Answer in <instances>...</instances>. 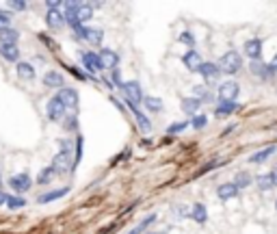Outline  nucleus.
<instances>
[{"label": "nucleus", "instance_id": "21", "mask_svg": "<svg viewBox=\"0 0 277 234\" xmlns=\"http://www.w3.org/2000/svg\"><path fill=\"white\" fill-rule=\"evenodd\" d=\"M180 106H182V110L186 115H197V110H200L202 102L197 100V98H184V100L180 102Z\"/></svg>", "mask_w": 277, "mask_h": 234}, {"label": "nucleus", "instance_id": "25", "mask_svg": "<svg viewBox=\"0 0 277 234\" xmlns=\"http://www.w3.org/2000/svg\"><path fill=\"white\" fill-rule=\"evenodd\" d=\"M275 146H268V148H262L260 152H256V154H252V162H264V160H268V156H273L275 154Z\"/></svg>", "mask_w": 277, "mask_h": 234}, {"label": "nucleus", "instance_id": "22", "mask_svg": "<svg viewBox=\"0 0 277 234\" xmlns=\"http://www.w3.org/2000/svg\"><path fill=\"white\" fill-rule=\"evenodd\" d=\"M16 70H18V76L22 78V80H32V78H35V68L26 61H20Z\"/></svg>", "mask_w": 277, "mask_h": 234}, {"label": "nucleus", "instance_id": "46", "mask_svg": "<svg viewBox=\"0 0 277 234\" xmlns=\"http://www.w3.org/2000/svg\"><path fill=\"white\" fill-rule=\"evenodd\" d=\"M271 70H273V72H277V54L273 56V61H271Z\"/></svg>", "mask_w": 277, "mask_h": 234}, {"label": "nucleus", "instance_id": "18", "mask_svg": "<svg viewBox=\"0 0 277 234\" xmlns=\"http://www.w3.org/2000/svg\"><path fill=\"white\" fill-rule=\"evenodd\" d=\"M128 108L134 113V120H136V124H138V128H141V132H150V130H152V124H150L148 117H145L141 110L134 106V104H128Z\"/></svg>", "mask_w": 277, "mask_h": 234}, {"label": "nucleus", "instance_id": "33", "mask_svg": "<svg viewBox=\"0 0 277 234\" xmlns=\"http://www.w3.org/2000/svg\"><path fill=\"white\" fill-rule=\"evenodd\" d=\"M63 128L68 130V132H74V130L78 128V120H76L74 113H70V115L63 117Z\"/></svg>", "mask_w": 277, "mask_h": 234}, {"label": "nucleus", "instance_id": "32", "mask_svg": "<svg viewBox=\"0 0 277 234\" xmlns=\"http://www.w3.org/2000/svg\"><path fill=\"white\" fill-rule=\"evenodd\" d=\"M154 221H156V214H148V217H145V219L141 221V224H138V226L134 228V230H130L128 234H143L145 230H148V226H150V224H154Z\"/></svg>", "mask_w": 277, "mask_h": 234}, {"label": "nucleus", "instance_id": "7", "mask_svg": "<svg viewBox=\"0 0 277 234\" xmlns=\"http://www.w3.org/2000/svg\"><path fill=\"white\" fill-rule=\"evenodd\" d=\"M98 58H100V65L102 70H117V63H120V56H117V52L108 50V48H102L100 52H98Z\"/></svg>", "mask_w": 277, "mask_h": 234}, {"label": "nucleus", "instance_id": "11", "mask_svg": "<svg viewBox=\"0 0 277 234\" xmlns=\"http://www.w3.org/2000/svg\"><path fill=\"white\" fill-rule=\"evenodd\" d=\"M238 191H240V188L236 186L234 182H223V184L216 188V198L223 200V202H228V200L236 198V195H238Z\"/></svg>", "mask_w": 277, "mask_h": 234}, {"label": "nucleus", "instance_id": "30", "mask_svg": "<svg viewBox=\"0 0 277 234\" xmlns=\"http://www.w3.org/2000/svg\"><path fill=\"white\" fill-rule=\"evenodd\" d=\"M4 204L11 208V210H18V208H22L26 206V200L24 198H20V195H6V200H4Z\"/></svg>", "mask_w": 277, "mask_h": 234}, {"label": "nucleus", "instance_id": "40", "mask_svg": "<svg viewBox=\"0 0 277 234\" xmlns=\"http://www.w3.org/2000/svg\"><path fill=\"white\" fill-rule=\"evenodd\" d=\"M9 9H13V11H24V9H26V2L13 0V2H9Z\"/></svg>", "mask_w": 277, "mask_h": 234}, {"label": "nucleus", "instance_id": "1", "mask_svg": "<svg viewBox=\"0 0 277 234\" xmlns=\"http://www.w3.org/2000/svg\"><path fill=\"white\" fill-rule=\"evenodd\" d=\"M58 154L54 156V160H52V169H54V174H70L72 169H74V141L70 139H61L58 141Z\"/></svg>", "mask_w": 277, "mask_h": 234}, {"label": "nucleus", "instance_id": "2", "mask_svg": "<svg viewBox=\"0 0 277 234\" xmlns=\"http://www.w3.org/2000/svg\"><path fill=\"white\" fill-rule=\"evenodd\" d=\"M216 68H219L221 74H236V72L242 70V56L236 50H230L219 58Z\"/></svg>", "mask_w": 277, "mask_h": 234}, {"label": "nucleus", "instance_id": "6", "mask_svg": "<svg viewBox=\"0 0 277 234\" xmlns=\"http://www.w3.org/2000/svg\"><path fill=\"white\" fill-rule=\"evenodd\" d=\"M30 184H32V180H30V176L26 174V172L16 174V176H11V178H9V186H11L18 195H22V193L28 191Z\"/></svg>", "mask_w": 277, "mask_h": 234}, {"label": "nucleus", "instance_id": "37", "mask_svg": "<svg viewBox=\"0 0 277 234\" xmlns=\"http://www.w3.org/2000/svg\"><path fill=\"white\" fill-rule=\"evenodd\" d=\"M206 124H208V117L206 115H193V120H190V126H193L195 130L206 128Z\"/></svg>", "mask_w": 277, "mask_h": 234}, {"label": "nucleus", "instance_id": "34", "mask_svg": "<svg viewBox=\"0 0 277 234\" xmlns=\"http://www.w3.org/2000/svg\"><path fill=\"white\" fill-rule=\"evenodd\" d=\"M80 160H82V136L78 134V139L74 141V167H76Z\"/></svg>", "mask_w": 277, "mask_h": 234}, {"label": "nucleus", "instance_id": "31", "mask_svg": "<svg viewBox=\"0 0 277 234\" xmlns=\"http://www.w3.org/2000/svg\"><path fill=\"white\" fill-rule=\"evenodd\" d=\"M87 42H91L94 46H100L102 44V39H104V32L100 28H87Z\"/></svg>", "mask_w": 277, "mask_h": 234}, {"label": "nucleus", "instance_id": "47", "mask_svg": "<svg viewBox=\"0 0 277 234\" xmlns=\"http://www.w3.org/2000/svg\"><path fill=\"white\" fill-rule=\"evenodd\" d=\"M0 186H2V178H0Z\"/></svg>", "mask_w": 277, "mask_h": 234}, {"label": "nucleus", "instance_id": "42", "mask_svg": "<svg viewBox=\"0 0 277 234\" xmlns=\"http://www.w3.org/2000/svg\"><path fill=\"white\" fill-rule=\"evenodd\" d=\"M176 214H178V217H188L190 210H188V208H184V206H178L176 208Z\"/></svg>", "mask_w": 277, "mask_h": 234}, {"label": "nucleus", "instance_id": "48", "mask_svg": "<svg viewBox=\"0 0 277 234\" xmlns=\"http://www.w3.org/2000/svg\"><path fill=\"white\" fill-rule=\"evenodd\" d=\"M275 208H277V200H275Z\"/></svg>", "mask_w": 277, "mask_h": 234}, {"label": "nucleus", "instance_id": "3", "mask_svg": "<svg viewBox=\"0 0 277 234\" xmlns=\"http://www.w3.org/2000/svg\"><path fill=\"white\" fill-rule=\"evenodd\" d=\"M56 98L61 100L63 108H65V110H70V113H74V110L78 108V91H76V89L63 87V89H58Z\"/></svg>", "mask_w": 277, "mask_h": 234}, {"label": "nucleus", "instance_id": "13", "mask_svg": "<svg viewBox=\"0 0 277 234\" xmlns=\"http://www.w3.org/2000/svg\"><path fill=\"white\" fill-rule=\"evenodd\" d=\"M182 63L186 65V70L197 72V70H200V65H202V56H200V52H197V50H188V52H184Z\"/></svg>", "mask_w": 277, "mask_h": 234}, {"label": "nucleus", "instance_id": "5", "mask_svg": "<svg viewBox=\"0 0 277 234\" xmlns=\"http://www.w3.org/2000/svg\"><path fill=\"white\" fill-rule=\"evenodd\" d=\"M238 94H240V84L236 80L221 82V87H219V100L221 102H236Z\"/></svg>", "mask_w": 277, "mask_h": 234}, {"label": "nucleus", "instance_id": "14", "mask_svg": "<svg viewBox=\"0 0 277 234\" xmlns=\"http://www.w3.org/2000/svg\"><path fill=\"white\" fill-rule=\"evenodd\" d=\"M68 193H70V186H63V188H54V191L42 193V195L37 198V204H50V202L63 198V195H68Z\"/></svg>", "mask_w": 277, "mask_h": 234}, {"label": "nucleus", "instance_id": "19", "mask_svg": "<svg viewBox=\"0 0 277 234\" xmlns=\"http://www.w3.org/2000/svg\"><path fill=\"white\" fill-rule=\"evenodd\" d=\"M193 221H197V224H206L208 221V210L204 204H193V208H190V214H188Z\"/></svg>", "mask_w": 277, "mask_h": 234}, {"label": "nucleus", "instance_id": "43", "mask_svg": "<svg viewBox=\"0 0 277 234\" xmlns=\"http://www.w3.org/2000/svg\"><path fill=\"white\" fill-rule=\"evenodd\" d=\"M110 102H113V104H115V106H117V108H120V110H126V108H124V106H122V102H120V100H117V98H113V96H110Z\"/></svg>", "mask_w": 277, "mask_h": 234}, {"label": "nucleus", "instance_id": "26", "mask_svg": "<svg viewBox=\"0 0 277 234\" xmlns=\"http://www.w3.org/2000/svg\"><path fill=\"white\" fill-rule=\"evenodd\" d=\"M54 178H56L54 169H52V167H44L42 172H39V176H37V184H42V186L44 184H50Z\"/></svg>", "mask_w": 277, "mask_h": 234}, {"label": "nucleus", "instance_id": "29", "mask_svg": "<svg viewBox=\"0 0 277 234\" xmlns=\"http://www.w3.org/2000/svg\"><path fill=\"white\" fill-rule=\"evenodd\" d=\"M256 184H258V188L260 191H271V188L275 186L273 184V178L268 174H262V176H258V178H256Z\"/></svg>", "mask_w": 277, "mask_h": 234}, {"label": "nucleus", "instance_id": "8", "mask_svg": "<svg viewBox=\"0 0 277 234\" xmlns=\"http://www.w3.org/2000/svg\"><path fill=\"white\" fill-rule=\"evenodd\" d=\"M46 113H48L50 122H63V117H65V108H63V104H61V100H58L56 96H54V98H50L48 106H46Z\"/></svg>", "mask_w": 277, "mask_h": 234}, {"label": "nucleus", "instance_id": "38", "mask_svg": "<svg viewBox=\"0 0 277 234\" xmlns=\"http://www.w3.org/2000/svg\"><path fill=\"white\" fill-rule=\"evenodd\" d=\"M11 28V16L6 11H0V32Z\"/></svg>", "mask_w": 277, "mask_h": 234}, {"label": "nucleus", "instance_id": "44", "mask_svg": "<svg viewBox=\"0 0 277 234\" xmlns=\"http://www.w3.org/2000/svg\"><path fill=\"white\" fill-rule=\"evenodd\" d=\"M268 176H271V178H273V184L277 186V165L273 167V172H271V174H268Z\"/></svg>", "mask_w": 277, "mask_h": 234}, {"label": "nucleus", "instance_id": "39", "mask_svg": "<svg viewBox=\"0 0 277 234\" xmlns=\"http://www.w3.org/2000/svg\"><path fill=\"white\" fill-rule=\"evenodd\" d=\"M65 68H68V72H70V74H72V76H76V78H78V80H87V76H84V74H82V72H80V70L72 68V65H65Z\"/></svg>", "mask_w": 277, "mask_h": 234}, {"label": "nucleus", "instance_id": "35", "mask_svg": "<svg viewBox=\"0 0 277 234\" xmlns=\"http://www.w3.org/2000/svg\"><path fill=\"white\" fill-rule=\"evenodd\" d=\"M234 184L238 186V188H245V186H249V184H252V176H249V174H245V172H240V174L234 178Z\"/></svg>", "mask_w": 277, "mask_h": 234}, {"label": "nucleus", "instance_id": "27", "mask_svg": "<svg viewBox=\"0 0 277 234\" xmlns=\"http://www.w3.org/2000/svg\"><path fill=\"white\" fill-rule=\"evenodd\" d=\"M143 104H145V108H148V110H154V113H160V110H162L160 98H152V96H148V98H143Z\"/></svg>", "mask_w": 277, "mask_h": 234}, {"label": "nucleus", "instance_id": "4", "mask_svg": "<svg viewBox=\"0 0 277 234\" xmlns=\"http://www.w3.org/2000/svg\"><path fill=\"white\" fill-rule=\"evenodd\" d=\"M124 94H126V102L128 104H143V91H141V84L136 80H130V82H124L122 84Z\"/></svg>", "mask_w": 277, "mask_h": 234}, {"label": "nucleus", "instance_id": "24", "mask_svg": "<svg viewBox=\"0 0 277 234\" xmlns=\"http://www.w3.org/2000/svg\"><path fill=\"white\" fill-rule=\"evenodd\" d=\"M197 72H200L202 76H206L208 80H210V78H219V74H221L219 68H216L214 63H204V61H202V65H200V70H197Z\"/></svg>", "mask_w": 277, "mask_h": 234}, {"label": "nucleus", "instance_id": "9", "mask_svg": "<svg viewBox=\"0 0 277 234\" xmlns=\"http://www.w3.org/2000/svg\"><path fill=\"white\" fill-rule=\"evenodd\" d=\"M46 22H48L50 28L54 30H61L65 26V16L61 9H48V13H46Z\"/></svg>", "mask_w": 277, "mask_h": 234}, {"label": "nucleus", "instance_id": "23", "mask_svg": "<svg viewBox=\"0 0 277 234\" xmlns=\"http://www.w3.org/2000/svg\"><path fill=\"white\" fill-rule=\"evenodd\" d=\"M252 72L254 74H258L262 78H271L275 72L271 70V65H264V63H260V61H252Z\"/></svg>", "mask_w": 277, "mask_h": 234}, {"label": "nucleus", "instance_id": "20", "mask_svg": "<svg viewBox=\"0 0 277 234\" xmlns=\"http://www.w3.org/2000/svg\"><path fill=\"white\" fill-rule=\"evenodd\" d=\"M20 32L16 28H6L0 32V46H18Z\"/></svg>", "mask_w": 277, "mask_h": 234}, {"label": "nucleus", "instance_id": "17", "mask_svg": "<svg viewBox=\"0 0 277 234\" xmlns=\"http://www.w3.org/2000/svg\"><path fill=\"white\" fill-rule=\"evenodd\" d=\"M0 56L9 63H20V48L18 46H0Z\"/></svg>", "mask_w": 277, "mask_h": 234}, {"label": "nucleus", "instance_id": "49", "mask_svg": "<svg viewBox=\"0 0 277 234\" xmlns=\"http://www.w3.org/2000/svg\"><path fill=\"white\" fill-rule=\"evenodd\" d=\"M150 234H158V232H150Z\"/></svg>", "mask_w": 277, "mask_h": 234}, {"label": "nucleus", "instance_id": "10", "mask_svg": "<svg viewBox=\"0 0 277 234\" xmlns=\"http://www.w3.org/2000/svg\"><path fill=\"white\" fill-rule=\"evenodd\" d=\"M242 50H245V54L249 56V61H260L262 56V42L260 39H249L242 46Z\"/></svg>", "mask_w": 277, "mask_h": 234}, {"label": "nucleus", "instance_id": "28", "mask_svg": "<svg viewBox=\"0 0 277 234\" xmlns=\"http://www.w3.org/2000/svg\"><path fill=\"white\" fill-rule=\"evenodd\" d=\"M236 108H238V104H236V102H219V104H216V108H214V113L216 115H230V113H234Z\"/></svg>", "mask_w": 277, "mask_h": 234}, {"label": "nucleus", "instance_id": "41", "mask_svg": "<svg viewBox=\"0 0 277 234\" xmlns=\"http://www.w3.org/2000/svg\"><path fill=\"white\" fill-rule=\"evenodd\" d=\"M180 42H184L186 46H193L195 39H193V35H190V32L186 30V32H182V35H180Z\"/></svg>", "mask_w": 277, "mask_h": 234}, {"label": "nucleus", "instance_id": "12", "mask_svg": "<svg viewBox=\"0 0 277 234\" xmlns=\"http://www.w3.org/2000/svg\"><path fill=\"white\" fill-rule=\"evenodd\" d=\"M82 65H84V70H87V72H91V74H96V72L102 70L100 58H98L96 52H82Z\"/></svg>", "mask_w": 277, "mask_h": 234}, {"label": "nucleus", "instance_id": "16", "mask_svg": "<svg viewBox=\"0 0 277 234\" xmlns=\"http://www.w3.org/2000/svg\"><path fill=\"white\" fill-rule=\"evenodd\" d=\"M94 18V6L87 4V2H80L78 4V11H76V20H78V24H87L89 20Z\"/></svg>", "mask_w": 277, "mask_h": 234}, {"label": "nucleus", "instance_id": "15", "mask_svg": "<svg viewBox=\"0 0 277 234\" xmlns=\"http://www.w3.org/2000/svg\"><path fill=\"white\" fill-rule=\"evenodd\" d=\"M44 84L46 87H50V89H63V76L58 74V72H46L44 74Z\"/></svg>", "mask_w": 277, "mask_h": 234}, {"label": "nucleus", "instance_id": "45", "mask_svg": "<svg viewBox=\"0 0 277 234\" xmlns=\"http://www.w3.org/2000/svg\"><path fill=\"white\" fill-rule=\"evenodd\" d=\"M4 200H6V193L0 188V206H4Z\"/></svg>", "mask_w": 277, "mask_h": 234}, {"label": "nucleus", "instance_id": "36", "mask_svg": "<svg viewBox=\"0 0 277 234\" xmlns=\"http://www.w3.org/2000/svg\"><path fill=\"white\" fill-rule=\"evenodd\" d=\"M188 126H190V122H178V124H171L167 132L169 134H178V132H184V130H186Z\"/></svg>", "mask_w": 277, "mask_h": 234}]
</instances>
